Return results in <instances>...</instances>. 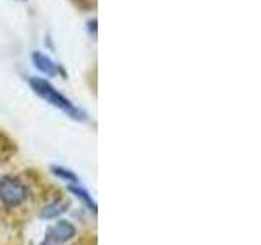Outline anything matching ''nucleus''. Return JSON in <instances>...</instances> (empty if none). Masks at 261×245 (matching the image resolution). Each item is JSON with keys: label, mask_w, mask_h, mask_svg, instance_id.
<instances>
[{"label": "nucleus", "mask_w": 261, "mask_h": 245, "mask_svg": "<svg viewBox=\"0 0 261 245\" xmlns=\"http://www.w3.org/2000/svg\"><path fill=\"white\" fill-rule=\"evenodd\" d=\"M30 196L28 186L18 177L4 175L0 177V204L7 209L20 208L27 203Z\"/></svg>", "instance_id": "obj_2"}, {"label": "nucleus", "mask_w": 261, "mask_h": 245, "mask_svg": "<svg viewBox=\"0 0 261 245\" xmlns=\"http://www.w3.org/2000/svg\"><path fill=\"white\" fill-rule=\"evenodd\" d=\"M31 59H33V64L36 65V69L47 74V76H57L61 70L59 65H57L53 59H49L47 56H44L43 53H33Z\"/></svg>", "instance_id": "obj_4"}, {"label": "nucleus", "mask_w": 261, "mask_h": 245, "mask_svg": "<svg viewBox=\"0 0 261 245\" xmlns=\"http://www.w3.org/2000/svg\"><path fill=\"white\" fill-rule=\"evenodd\" d=\"M18 2H27V0H18Z\"/></svg>", "instance_id": "obj_9"}, {"label": "nucleus", "mask_w": 261, "mask_h": 245, "mask_svg": "<svg viewBox=\"0 0 261 245\" xmlns=\"http://www.w3.org/2000/svg\"><path fill=\"white\" fill-rule=\"evenodd\" d=\"M75 234H77L75 226H73L70 220L61 219V220H57L53 227H49L46 239H49L54 245L56 243H65V242H69L70 239H73Z\"/></svg>", "instance_id": "obj_3"}, {"label": "nucleus", "mask_w": 261, "mask_h": 245, "mask_svg": "<svg viewBox=\"0 0 261 245\" xmlns=\"http://www.w3.org/2000/svg\"><path fill=\"white\" fill-rule=\"evenodd\" d=\"M30 85H31L33 90H35L36 95H39L41 98H44L47 103H51L53 106H56V108H59V110L65 111L67 114H70L73 119H84L85 118V114L82 113L79 108H75L69 98H65L61 92H57V90L51 84H49L47 80L39 79V77H31L30 79Z\"/></svg>", "instance_id": "obj_1"}, {"label": "nucleus", "mask_w": 261, "mask_h": 245, "mask_svg": "<svg viewBox=\"0 0 261 245\" xmlns=\"http://www.w3.org/2000/svg\"><path fill=\"white\" fill-rule=\"evenodd\" d=\"M67 190L73 194V196H77V198L85 204V206L93 212V214H96L98 212V206H96V203H95V200L92 198V194H90L85 188H82L79 183H72V185H69L67 186Z\"/></svg>", "instance_id": "obj_6"}, {"label": "nucleus", "mask_w": 261, "mask_h": 245, "mask_svg": "<svg viewBox=\"0 0 261 245\" xmlns=\"http://www.w3.org/2000/svg\"><path fill=\"white\" fill-rule=\"evenodd\" d=\"M39 245H54V243H53L51 240H49V239H44V240H43V242H41Z\"/></svg>", "instance_id": "obj_8"}, {"label": "nucleus", "mask_w": 261, "mask_h": 245, "mask_svg": "<svg viewBox=\"0 0 261 245\" xmlns=\"http://www.w3.org/2000/svg\"><path fill=\"white\" fill-rule=\"evenodd\" d=\"M69 208V201L65 200H57L51 204H47L43 209L39 211V219H44V220H51L62 216L65 211Z\"/></svg>", "instance_id": "obj_5"}, {"label": "nucleus", "mask_w": 261, "mask_h": 245, "mask_svg": "<svg viewBox=\"0 0 261 245\" xmlns=\"http://www.w3.org/2000/svg\"><path fill=\"white\" fill-rule=\"evenodd\" d=\"M51 170H53V174L57 177V178H61V180H64L65 183H79V177L73 174L72 170H69V168H65V167H61V165H53L51 167Z\"/></svg>", "instance_id": "obj_7"}]
</instances>
